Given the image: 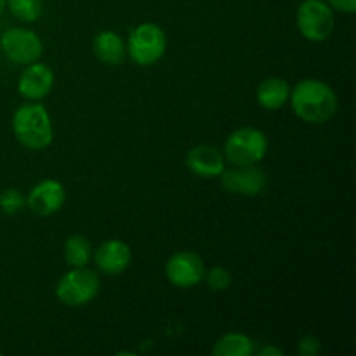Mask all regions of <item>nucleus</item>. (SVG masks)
Segmentation results:
<instances>
[{
  "mask_svg": "<svg viewBox=\"0 0 356 356\" xmlns=\"http://www.w3.org/2000/svg\"><path fill=\"white\" fill-rule=\"evenodd\" d=\"M292 110L308 124H325L336 115L337 96L329 83L306 79L291 89Z\"/></svg>",
  "mask_w": 356,
  "mask_h": 356,
  "instance_id": "nucleus-1",
  "label": "nucleus"
},
{
  "mask_svg": "<svg viewBox=\"0 0 356 356\" xmlns=\"http://www.w3.org/2000/svg\"><path fill=\"white\" fill-rule=\"evenodd\" d=\"M13 131L17 141L28 149H45L52 143V124L47 110L38 103L21 104L13 117Z\"/></svg>",
  "mask_w": 356,
  "mask_h": 356,
  "instance_id": "nucleus-2",
  "label": "nucleus"
},
{
  "mask_svg": "<svg viewBox=\"0 0 356 356\" xmlns=\"http://www.w3.org/2000/svg\"><path fill=\"white\" fill-rule=\"evenodd\" d=\"M268 139L254 127L236 129L225 143V159L232 165H256L266 156Z\"/></svg>",
  "mask_w": 356,
  "mask_h": 356,
  "instance_id": "nucleus-3",
  "label": "nucleus"
},
{
  "mask_svg": "<svg viewBox=\"0 0 356 356\" xmlns=\"http://www.w3.org/2000/svg\"><path fill=\"white\" fill-rule=\"evenodd\" d=\"M99 277L86 266L73 268L72 271L61 277L56 285V296L59 301L72 308L89 305L99 292Z\"/></svg>",
  "mask_w": 356,
  "mask_h": 356,
  "instance_id": "nucleus-4",
  "label": "nucleus"
},
{
  "mask_svg": "<svg viewBox=\"0 0 356 356\" xmlns=\"http://www.w3.org/2000/svg\"><path fill=\"white\" fill-rule=\"evenodd\" d=\"M167 38L155 23H143L129 35V56L139 66L155 65L165 54Z\"/></svg>",
  "mask_w": 356,
  "mask_h": 356,
  "instance_id": "nucleus-5",
  "label": "nucleus"
},
{
  "mask_svg": "<svg viewBox=\"0 0 356 356\" xmlns=\"http://www.w3.org/2000/svg\"><path fill=\"white\" fill-rule=\"evenodd\" d=\"M298 28L309 42H323L334 30V13L329 3L322 0H305L296 14Z\"/></svg>",
  "mask_w": 356,
  "mask_h": 356,
  "instance_id": "nucleus-6",
  "label": "nucleus"
},
{
  "mask_svg": "<svg viewBox=\"0 0 356 356\" xmlns=\"http://www.w3.org/2000/svg\"><path fill=\"white\" fill-rule=\"evenodd\" d=\"M42 40L28 28H10L0 38V51L14 65H31L42 54Z\"/></svg>",
  "mask_w": 356,
  "mask_h": 356,
  "instance_id": "nucleus-7",
  "label": "nucleus"
},
{
  "mask_svg": "<svg viewBox=\"0 0 356 356\" xmlns=\"http://www.w3.org/2000/svg\"><path fill=\"white\" fill-rule=\"evenodd\" d=\"M221 183L226 191L242 197H256L266 190L268 177L256 165H233L221 172Z\"/></svg>",
  "mask_w": 356,
  "mask_h": 356,
  "instance_id": "nucleus-8",
  "label": "nucleus"
},
{
  "mask_svg": "<svg viewBox=\"0 0 356 356\" xmlns=\"http://www.w3.org/2000/svg\"><path fill=\"white\" fill-rule=\"evenodd\" d=\"M165 275L170 284L176 287L191 289L204 280L205 264L198 254L177 252L167 261Z\"/></svg>",
  "mask_w": 356,
  "mask_h": 356,
  "instance_id": "nucleus-9",
  "label": "nucleus"
},
{
  "mask_svg": "<svg viewBox=\"0 0 356 356\" xmlns=\"http://www.w3.org/2000/svg\"><path fill=\"white\" fill-rule=\"evenodd\" d=\"M65 188L59 181L45 179L38 183L37 186L31 188L30 195L26 197V205L33 214L40 216V218H47V216L54 214L65 204Z\"/></svg>",
  "mask_w": 356,
  "mask_h": 356,
  "instance_id": "nucleus-10",
  "label": "nucleus"
},
{
  "mask_svg": "<svg viewBox=\"0 0 356 356\" xmlns=\"http://www.w3.org/2000/svg\"><path fill=\"white\" fill-rule=\"evenodd\" d=\"M54 86V73L47 65L31 63L23 70L17 82V90L23 97L31 101H40L47 96Z\"/></svg>",
  "mask_w": 356,
  "mask_h": 356,
  "instance_id": "nucleus-11",
  "label": "nucleus"
},
{
  "mask_svg": "<svg viewBox=\"0 0 356 356\" xmlns=\"http://www.w3.org/2000/svg\"><path fill=\"white\" fill-rule=\"evenodd\" d=\"M132 261L131 247L122 240H108L97 247L94 254V263L101 273L108 277H117L124 273Z\"/></svg>",
  "mask_w": 356,
  "mask_h": 356,
  "instance_id": "nucleus-12",
  "label": "nucleus"
},
{
  "mask_svg": "<svg viewBox=\"0 0 356 356\" xmlns=\"http://www.w3.org/2000/svg\"><path fill=\"white\" fill-rule=\"evenodd\" d=\"M186 165L195 176L211 179L221 176L225 170V155L214 146L198 145L186 155Z\"/></svg>",
  "mask_w": 356,
  "mask_h": 356,
  "instance_id": "nucleus-13",
  "label": "nucleus"
},
{
  "mask_svg": "<svg viewBox=\"0 0 356 356\" xmlns=\"http://www.w3.org/2000/svg\"><path fill=\"white\" fill-rule=\"evenodd\" d=\"M291 96V86L280 76H270L257 87V101L264 110H280Z\"/></svg>",
  "mask_w": 356,
  "mask_h": 356,
  "instance_id": "nucleus-14",
  "label": "nucleus"
},
{
  "mask_svg": "<svg viewBox=\"0 0 356 356\" xmlns=\"http://www.w3.org/2000/svg\"><path fill=\"white\" fill-rule=\"evenodd\" d=\"M92 47L96 58L103 61L104 65H120L125 59V45L115 31L104 30L97 33V37L94 38Z\"/></svg>",
  "mask_w": 356,
  "mask_h": 356,
  "instance_id": "nucleus-15",
  "label": "nucleus"
},
{
  "mask_svg": "<svg viewBox=\"0 0 356 356\" xmlns=\"http://www.w3.org/2000/svg\"><path fill=\"white\" fill-rule=\"evenodd\" d=\"M216 356H250L254 353V343L245 334H226L212 348Z\"/></svg>",
  "mask_w": 356,
  "mask_h": 356,
  "instance_id": "nucleus-16",
  "label": "nucleus"
},
{
  "mask_svg": "<svg viewBox=\"0 0 356 356\" xmlns=\"http://www.w3.org/2000/svg\"><path fill=\"white\" fill-rule=\"evenodd\" d=\"M92 257V247L83 235H72L65 243V259L70 266H87Z\"/></svg>",
  "mask_w": 356,
  "mask_h": 356,
  "instance_id": "nucleus-17",
  "label": "nucleus"
},
{
  "mask_svg": "<svg viewBox=\"0 0 356 356\" xmlns=\"http://www.w3.org/2000/svg\"><path fill=\"white\" fill-rule=\"evenodd\" d=\"M6 6H9L14 17L31 23L42 16L44 0H6Z\"/></svg>",
  "mask_w": 356,
  "mask_h": 356,
  "instance_id": "nucleus-18",
  "label": "nucleus"
},
{
  "mask_svg": "<svg viewBox=\"0 0 356 356\" xmlns=\"http://www.w3.org/2000/svg\"><path fill=\"white\" fill-rule=\"evenodd\" d=\"M24 205H26V198H24L23 193H21L19 190H16V188H9V190L0 193V209H2L3 214H17V212L23 211Z\"/></svg>",
  "mask_w": 356,
  "mask_h": 356,
  "instance_id": "nucleus-19",
  "label": "nucleus"
},
{
  "mask_svg": "<svg viewBox=\"0 0 356 356\" xmlns=\"http://www.w3.org/2000/svg\"><path fill=\"white\" fill-rule=\"evenodd\" d=\"M205 282H207L209 289L214 292H222L232 285V275L226 268L216 266L212 270L205 271Z\"/></svg>",
  "mask_w": 356,
  "mask_h": 356,
  "instance_id": "nucleus-20",
  "label": "nucleus"
},
{
  "mask_svg": "<svg viewBox=\"0 0 356 356\" xmlns=\"http://www.w3.org/2000/svg\"><path fill=\"white\" fill-rule=\"evenodd\" d=\"M299 351H301V355L305 356H315L320 353V343L316 337L313 336H308L305 337V339L299 343Z\"/></svg>",
  "mask_w": 356,
  "mask_h": 356,
  "instance_id": "nucleus-21",
  "label": "nucleus"
},
{
  "mask_svg": "<svg viewBox=\"0 0 356 356\" xmlns=\"http://www.w3.org/2000/svg\"><path fill=\"white\" fill-rule=\"evenodd\" d=\"M329 6L339 13L353 14L356 10V0H329Z\"/></svg>",
  "mask_w": 356,
  "mask_h": 356,
  "instance_id": "nucleus-22",
  "label": "nucleus"
},
{
  "mask_svg": "<svg viewBox=\"0 0 356 356\" xmlns=\"http://www.w3.org/2000/svg\"><path fill=\"white\" fill-rule=\"evenodd\" d=\"M259 355L261 356H282V350H278V348L275 346H266L263 348V350H259Z\"/></svg>",
  "mask_w": 356,
  "mask_h": 356,
  "instance_id": "nucleus-23",
  "label": "nucleus"
},
{
  "mask_svg": "<svg viewBox=\"0 0 356 356\" xmlns=\"http://www.w3.org/2000/svg\"><path fill=\"white\" fill-rule=\"evenodd\" d=\"M3 9H6V0H0V16H2Z\"/></svg>",
  "mask_w": 356,
  "mask_h": 356,
  "instance_id": "nucleus-24",
  "label": "nucleus"
},
{
  "mask_svg": "<svg viewBox=\"0 0 356 356\" xmlns=\"http://www.w3.org/2000/svg\"><path fill=\"white\" fill-rule=\"evenodd\" d=\"M0 54H2V51H0Z\"/></svg>",
  "mask_w": 356,
  "mask_h": 356,
  "instance_id": "nucleus-25",
  "label": "nucleus"
}]
</instances>
